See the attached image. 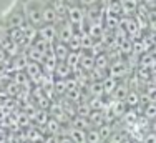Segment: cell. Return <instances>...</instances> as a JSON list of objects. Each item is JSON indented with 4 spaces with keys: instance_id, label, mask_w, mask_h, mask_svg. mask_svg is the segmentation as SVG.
Wrapping results in <instances>:
<instances>
[{
    "instance_id": "cell-1",
    "label": "cell",
    "mask_w": 156,
    "mask_h": 143,
    "mask_svg": "<svg viewBox=\"0 0 156 143\" xmlns=\"http://www.w3.org/2000/svg\"><path fill=\"white\" fill-rule=\"evenodd\" d=\"M23 5L25 15H27V22L33 27L40 28L43 25V17H42V10H43V3L42 0H20Z\"/></svg>"
},
{
    "instance_id": "cell-2",
    "label": "cell",
    "mask_w": 156,
    "mask_h": 143,
    "mask_svg": "<svg viewBox=\"0 0 156 143\" xmlns=\"http://www.w3.org/2000/svg\"><path fill=\"white\" fill-rule=\"evenodd\" d=\"M2 20H3V24L7 25V28H9V30L22 28V27H25V25L28 24V22H27V15H25V10H23V5H22L20 0H18L15 5L12 7V10H10V12L7 13Z\"/></svg>"
},
{
    "instance_id": "cell-3",
    "label": "cell",
    "mask_w": 156,
    "mask_h": 143,
    "mask_svg": "<svg viewBox=\"0 0 156 143\" xmlns=\"http://www.w3.org/2000/svg\"><path fill=\"white\" fill-rule=\"evenodd\" d=\"M76 33V27L68 22V18H60L57 24V40L63 43H70L73 35Z\"/></svg>"
},
{
    "instance_id": "cell-4",
    "label": "cell",
    "mask_w": 156,
    "mask_h": 143,
    "mask_svg": "<svg viewBox=\"0 0 156 143\" xmlns=\"http://www.w3.org/2000/svg\"><path fill=\"white\" fill-rule=\"evenodd\" d=\"M129 72H133V70H129V63L123 58L111 62L108 67V75L113 78H118V80H123L125 77H128Z\"/></svg>"
},
{
    "instance_id": "cell-5",
    "label": "cell",
    "mask_w": 156,
    "mask_h": 143,
    "mask_svg": "<svg viewBox=\"0 0 156 143\" xmlns=\"http://www.w3.org/2000/svg\"><path fill=\"white\" fill-rule=\"evenodd\" d=\"M66 18H68V22H72L75 27H80L85 22V18H87V9H85L83 5H80V3H72V5H68Z\"/></svg>"
},
{
    "instance_id": "cell-6",
    "label": "cell",
    "mask_w": 156,
    "mask_h": 143,
    "mask_svg": "<svg viewBox=\"0 0 156 143\" xmlns=\"http://www.w3.org/2000/svg\"><path fill=\"white\" fill-rule=\"evenodd\" d=\"M38 37L50 43L57 42V25H51V24H43L42 27L38 28Z\"/></svg>"
},
{
    "instance_id": "cell-7",
    "label": "cell",
    "mask_w": 156,
    "mask_h": 143,
    "mask_svg": "<svg viewBox=\"0 0 156 143\" xmlns=\"http://www.w3.org/2000/svg\"><path fill=\"white\" fill-rule=\"evenodd\" d=\"M128 93H129V85L126 83V82L120 80V82H118V85H116V88H115V92L111 93L110 98L111 100H116V101H125L126 97H128Z\"/></svg>"
},
{
    "instance_id": "cell-8",
    "label": "cell",
    "mask_w": 156,
    "mask_h": 143,
    "mask_svg": "<svg viewBox=\"0 0 156 143\" xmlns=\"http://www.w3.org/2000/svg\"><path fill=\"white\" fill-rule=\"evenodd\" d=\"M42 17H43V24H51V25H57L60 17L58 13L51 9V5L48 2L43 3V10H42Z\"/></svg>"
},
{
    "instance_id": "cell-9",
    "label": "cell",
    "mask_w": 156,
    "mask_h": 143,
    "mask_svg": "<svg viewBox=\"0 0 156 143\" xmlns=\"http://www.w3.org/2000/svg\"><path fill=\"white\" fill-rule=\"evenodd\" d=\"M70 52H72V48H70V45H68V43L58 42V40L53 43V55L57 57L58 62H65Z\"/></svg>"
},
{
    "instance_id": "cell-10",
    "label": "cell",
    "mask_w": 156,
    "mask_h": 143,
    "mask_svg": "<svg viewBox=\"0 0 156 143\" xmlns=\"http://www.w3.org/2000/svg\"><path fill=\"white\" fill-rule=\"evenodd\" d=\"M72 75H73L72 68H70L65 62H58L57 67H55V70H53V78L55 80H66V78H70Z\"/></svg>"
},
{
    "instance_id": "cell-11",
    "label": "cell",
    "mask_w": 156,
    "mask_h": 143,
    "mask_svg": "<svg viewBox=\"0 0 156 143\" xmlns=\"http://www.w3.org/2000/svg\"><path fill=\"white\" fill-rule=\"evenodd\" d=\"M80 68L85 72H91L95 68V55L88 50H81V58H80Z\"/></svg>"
},
{
    "instance_id": "cell-12",
    "label": "cell",
    "mask_w": 156,
    "mask_h": 143,
    "mask_svg": "<svg viewBox=\"0 0 156 143\" xmlns=\"http://www.w3.org/2000/svg\"><path fill=\"white\" fill-rule=\"evenodd\" d=\"M65 135L68 138H72L73 143H88L87 141V131L85 130H78V128H73V127H68Z\"/></svg>"
},
{
    "instance_id": "cell-13",
    "label": "cell",
    "mask_w": 156,
    "mask_h": 143,
    "mask_svg": "<svg viewBox=\"0 0 156 143\" xmlns=\"http://www.w3.org/2000/svg\"><path fill=\"white\" fill-rule=\"evenodd\" d=\"M48 3L58 13L60 18H66V12H68V2L66 0H48Z\"/></svg>"
},
{
    "instance_id": "cell-14",
    "label": "cell",
    "mask_w": 156,
    "mask_h": 143,
    "mask_svg": "<svg viewBox=\"0 0 156 143\" xmlns=\"http://www.w3.org/2000/svg\"><path fill=\"white\" fill-rule=\"evenodd\" d=\"M25 137H27V140L30 143H42L43 138H45V133H43L42 128H38V127H32V128L27 130Z\"/></svg>"
},
{
    "instance_id": "cell-15",
    "label": "cell",
    "mask_w": 156,
    "mask_h": 143,
    "mask_svg": "<svg viewBox=\"0 0 156 143\" xmlns=\"http://www.w3.org/2000/svg\"><path fill=\"white\" fill-rule=\"evenodd\" d=\"M80 58H81V50L80 52H75V50H72L68 53V57H66L65 60V63L72 68V72L75 73V72L80 68Z\"/></svg>"
},
{
    "instance_id": "cell-16",
    "label": "cell",
    "mask_w": 156,
    "mask_h": 143,
    "mask_svg": "<svg viewBox=\"0 0 156 143\" xmlns=\"http://www.w3.org/2000/svg\"><path fill=\"white\" fill-rule=\"evenodd\" d=\"M118 78H113V77H105L101 80V85H103V92H105V97H111V93L115 92V88H116L118 85Z\"/></svg>"
},
{
    "instance_id": "cell-17",
    "label": "cell",
    "mask_w": 156,
    "mask_h": 143,
    "mask_svg": "<svg viewBox=\"0 0 156 143\" xmlns=\"http://www.w3.org/2000/svg\"><path fill=\"white\" fill-rule=\"evenodd\" d=\"M87 95L90 97H105V92H103V85L101 82H90V85L87 86Z\"/></svg>"
},
{
    "instance_id": "cell-18",
    "label": "cell",
    "mask_w": 156,
    "mask_h": 143,
    "mask_svg": "<svg viewBox=\"0 0 156 143\" xmlns=\"http://www.w3.org/2000/svg\"><path fill=\"white\" fill-rule=\"evenodd\" d=\"M70 127H73V128H78V130H90L93 128L90 123V120L88 118H83V116H73L72 122H70Z\"/></svg>"
},
{
    "instance_id": "cell-19",
    "label": "cell",
    "mask_w": 156,
    "mask_h": 143,
    "mask_svg": "<svg viewBox=\"0 0 156 143\" xmlns=\"http://www.w3.org/2000/svg\"><path fill=\"white\" fill-rule=\"evenodd\" d=\"M33 47L38 48L40 52H42L43 55H48V53H53V43L47 42V40L40 38V37H37V40L33 42Z\"/></svg>"
},
{
    "instance_id": "cell-20",
    "label": "cell",
    "mask_w": 156,
    "mask_h": 143,
    "mask_svg": "<svg viewBox=\"0 0 156 143\" xmlns=\"http://www.w3.org/2000/svg\"><path fill=\"white\" fill-rule=\"evenodd\" d=\"M125 103L128 105V108H136L138 105H141V93L138 90H129Z\"/></svg>"
},
{
    "instance_id": "cell-21",
    "label": "cell",
    "mask_w": 156,
    "mask_h": 143,
    "mask_svg": "<svg viewBox=\"0 0 156 143\" xmlns=\"http://www.w3.org/2000/svg\"><path fill=\"white\" fill-rule=\"evenodd\" d=\"M25 53H27V58L30 60V62H37V63H42L43 58H45V55L42 53V52L38 50V48H35L33 45H30V47L25 50Z\"/></svg>"
},
{
    "instance_id": "cell-22",
    "label": "cell",
    "mask_w": 156,
    "mask_h": 143,
    "mask_svg": "<svg viewBox=\"0 0 156 143\" xmlns=\"http://www.w3.org/2000/svg\"><path fill=\"white\" fill-rule=\"evenodd\" d=\"M110 58L108 55H106V52H101V53L95 55V67L100 70H106L108 72V67H110Z\"/></svg>"
},
{
    "instance_id": "cell-23",
    "label": "cell",
    "mask_w": 156,
    "mask_h": 143,
    "mask_svg": "<svg viewBox=\"0 0 156 143\" xmlns=\"http://www.w3.org/2000/svg\"><path fill=\"white\" fill-rule=\"evenodd\" d=\"M88 120H90L93 128H100L101 125H105V113L103 112H91Z\"/></svg>"
},
{
    "instance_id": "cell-24",
    "label": "cell",
    "mask_w": 156,
    "mask_h": 143,
    "mask_svg": "<svg viewBox=\"0 0 156 143\" xmlns=\"http://www.w3.org/2000/svg\"><path fill=\"white\" fill-rule=\"evenodd\" d=\"M53 92L57 97H65L68 92V83L66 80H55L53 82Z\"/></svg>"
},
{
    "instance_id": "cell-25",
    "label": "cell",
    "mask_w": 156,
    "mask_h": 143,
    "mask_svg": "<svg viewBox=\"0 0 156 143\" xmlns=\"http://www.w3.org/2000/svg\"><path fill=\"white\" fill-rule=\"evenodd\" d=\"M98 131H100V137H101L103 143H105V141H108L110 137L115 133V127L111 125V123H105V125H101L98 128Z\"/></svg>"
},
{
    "instance_id": "cell-26",
    "label": "cell",
    "mask_w": 156,
    "mask_h": 143,
    "mask_svg": "<svg viewBox=\"0 0 156 143\" xmlns=\"http://www.w3.org/2000/svg\"><path fill=\"white\" fill-rule=\"evenodd\" d=\"M91 113V108L88 105V101H81V103L76 105V116H83V118H88Z\"/></svg>"
},
{
    "instance_id": "cell-27",
    "label": "cell",
    "mask_w": 156,
    "mask_h": 143,
    "mask_svg": "<svg viewBox=\"0 0 156 143\" xmlns=\"http://www.w3.org/2000/svg\"><path fill=\"white\" fill-rule=\"evenodd\" d=\"M143 116L146 120H150V122L156 120V103H146V105H144Z\"/></svg>"
},
{
    "instance_id": "cell-28",
    "label": "cell",
    "mask_w": 156,
    "mask_h": 143,
    "mask_svg": "<svg viewBox=\"0 0 156 143\" xmlns=\"http://www.w3.org/2000/svg\"><path fill=\"white\" fill-rule=\"evenodd\" d=\"M87 141H88V143H103L101 137H100L98 128H90V130H87Z\"/></svg>"
},
{
    "instance_id": "cell-29",
    "label": "cell",
    "mask_w": 156,
    "mask_h": 143,
    "mask_svg": "<svg viewBox=\"0 0 156 143\" xmlns=\"http://www.w3.org/2000/svg\"><path fill=\"white\" fill-rule=\"evenodd\" d=\"M141 143H156V133L154 131H148V133H144L143 138H141Z\"/></svg>"
},
{
    "instance_id": "cell-30",
    "label": "cell",
    "mask_w": 156,
    "mask_h": 143,
    "mask_svg": "<svg viewBox=\"0 0 156 143\" xmlns=\"http://www.w3.org/2000/svg\"><path fill=\"white\" fill-rule=\"evenodd\" d=\"M80 5H83L85 9H90V7H93V5H98L100 3V0H76Z\"/></svg>"
},
{
    "instance_id": "cell-31",
    "label": "cell",
    "mask_w": 156,
    "mask_h": 143,
    "mask_svg": "<svg viewBox=\"0 0 156 143\" xmlns=\"http://www.w3.org/2000/svg\"><path fill=\"white\" fill-rule=\"evenodd\" d=\"M60 141V137L58 135H45L42 143H58Z\"/></svg>"
},
{
    "instance_id": "cell-32",
    "label": "cell",
    "mask_w": 156,
    "mask_h": 143,
    "mask_svg": "<svg viewBox=\"0 0 156 143\" xmlns=\"http://www.w3.org/2000/svg\"><path fill=\"white\" fill-rule=\"evenodd\" d=\"M58 143H73V140L72 138H68L66 135H63V137H60V141Z\"/></svg>"
},
{
    "instance_id": "cell-33",
    "label": "cell",
    "mask_w": 156,
    "mask_h": 143,
    "mask_svg": "<svg viewBox=\"0 0 156 143\" xmlns=\"http://www.w3.org/2000/svg\"><path fill=\"white\" fill-rule=\"evenodd\" d=\"M110 2H113V0H100V3H101V5H108Z\"/></svg>"
}]
</instances>
